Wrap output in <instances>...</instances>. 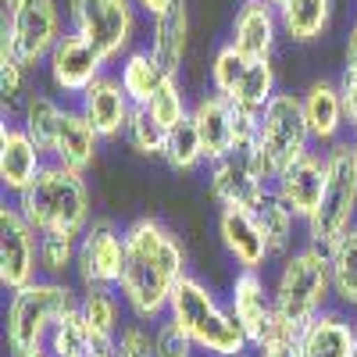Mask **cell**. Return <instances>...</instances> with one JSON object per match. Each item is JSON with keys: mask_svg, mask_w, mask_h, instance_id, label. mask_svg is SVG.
Returning a JSON list of instances; mask_svg holds the SVG:
<instances>
[{"mask_svg": "<svg viewBox=\"0 0 357 357\" xmlns=\"http://www.w3.org/2000/svg\"><path fill=\"white\" fill-rule=\"evenodd\" d=\"M186 272V250L178 236L158 218H136L126 229V268H122V293L126 307L139 321L168 318V304L175 286Z\"/></svg>", "mask_w": 357, "mask_h": 357, "instance_id": "6da1fadb", "label": "cell"}, {"mask_svg": "<svg viewBox=\"0 0 357 357\" xmlns=\"http://www.w3.org/2000/svg\"><path fill=\"white\" fill-rule=\"evenodd\" d=\"M168 321L207 357H243L250 350V336L236 321L232 307H222L218 296L193 275L175 286Z\"/></svg>", "mask_w": 357, "mask_h": 357, "instance_id": "7a4b0ae2", "label": "cell"}, {"mask_svg": "<svg viewBox=\"0 0 357 357\" xmlns=\"http://www.w3.org/2000/svg\"><path fill=\"white\" fill-rule=\"evenodd\" d=\"M15 204L33 222L36 232L82 236L86 225L93 222V197H89L86 175L57 165V161H47V168L33 178V186L15 197Z\"/></svg>", "mask_w": 357, "mask_h": 357, "instance_id": "3957f363", "label": "cell"}, {"mask_svg": "<svg viewBox=\"0 0 357 357\" xmlns=\"http://www.w3.org/2000/svg\"><path fill=\"white\" fill-rule=\"evenodd\" d=\"M275 311L279 318H286L289 325L304 329V325L325 311V304L333 301V264H329V250L325 247H301L282 257V268L275 275Z\"/></svg>", "mask_w": 357, "mask_h": 357, "instance_id": "277c9868", "label": "cell"}, {"mask_svg": "<svg viewBox=\"0 0 357 357\" xmlns=\"http://www.w3.org/2000/svg\"><path fill=\"white\" fill-rule=\"evenodd\" d=\"M79 307V296L61 279H36L11 293L8 304V347L15 357L40 350L54 325Z\"/></svg>", "mask_w": 357, "mask_h": 357, "instance_id": "5b68a950", "label": "cell"}, {"mask_svg": "<svg viewBox=\"0 0 357 357\" xmlns=\"http://www.w3.org/2000/svg\"><path fill=\"white\" fill-rule=\"evenodd\" d=\"M311 126L304 118L301 93H279L257 111V143L254 158L261 172L268 175V183H275V175L289 168L296 158L311 154Z\"/></svg>", "mask_w": 357, "mask_h": 357, "instance_id": "8992f818", "label": "cell"}, {"mask_svg": "<svg viewBox=\"0 0 357 357\" xmlns=\"http://www.w3.org/2000/svg\"><path fill=\"white\" fill-rule=\"evenodd\" d=\"M325 165H329L325 193H321V204L314 207V215L304 222V229H307V243L329 250L357 222V165L350 154V139H340L336 146H329Z\"/></svg>", "mask_w": 357, "mask_h": 357, "instance_id": "52a82bcc", "label": "cell"}, {"mask_svg": "<svg viewBox=\"0 0 357 357\" xmlns=\"http://www.w3.org/2000/svg\"><path fill=\"white\" fill-rule=\"evenodd\" d=\"M139 25L136 0H68V29L97 47L104 61H122Z\"/></svg>", "mask_w": 357, "mask_h": 357, "instance_id": "ba28073f", "label": "cell"}, {"mask_svg": "<svg viewBox=\"0 0 357 357\" xmlns=\"http://www.w3.org/2000/svg\"><path fill=\"white\" fill-rule=\"evenodd\" d=\"M211 89L243 111H261L279 93L272 57H247L232 43H222L211 57Z\"/></svg>", "mask_w": 357, "mask_h": 357, "instance_id": "9c48e42d", "label": "cell"}, {"mask_svg": "<svg viewBox=\"0 0 357 357\" xmlns=\"http://www.w3.org/2000/svg\"><path fill=\"white\" fill-rule=\"evenodd\" d=\"M61 36H65L61 8L54 0H18L15 8L4 11V36H0V43H8L29 72L47 65L50 50L57 47Z\"/></svg>", "mask_w": 357, "mask_h": 357, "instance_id": "30bf717a", "label": "cell"}, {"mask_svg": "<svg viewBox=\"0 0 357 357\" xmlns=\"http://www.w3.org/2000/svg\"><path fill=\"white\" fill-rule=\"evenodd\" d=\"M40 275V232L22 215L18 204L4 200L0 207V286L15 293Z\"/></svg>", "mask_w": 357, "mask_h": 357, "instance_id": "8fae6325", "label": "cell"}, {"mask_svg": "<svg viewBox=\"0 0 357 357\" xmlns=\"http://www.w3.org/2000/svg\"><path fill=\"white\" fill-rule=\"evenodd\" d=\"M126 268V232L111 218H93L79 236V254H75V275L86 289L111 286L118 289Z\"/></svg>", "mask_w": 357, "mask_h": 357, "instance_id": "7c38bea8", "label": "cell"}, {"mask_svg": "<svg viewBox=\"0 0 357 357\" xmlns=\"http://www.w3.org/2000/svg\"><path fill=\"white\" fill-rule=\"evenodd\" d=\"M207 186H211V197L222 207H247V211H254L272 190L268 175L261 172L254 158V146H240V151L215 161L211 175H207Z\"/></svg>", "mask_w": 357, "mask_h": 357, "instance_id": "4fadbf2b", "label": "cell"}, {"mask_svg": "<svg viewBox=\"0 0 357 357\" xmlns=\"http://www.w3.org/2000/svg\"><path fill=\"white\" fill-rule=\"evenodd\" d=\"M104 57L97 54V47L82 40L79 33L65 29V36L57 40V47L47 57V79L61 97H82L89 86H93L104 75Z\"/></svg>", "mask_w": 357, "mask_h": 357, "instance_id": "5bb4252c", "label": "cell"}, {"mask_svg": "<svg viewBox=\"0 0 357 357\" xmlns=\"http://www.w3.org/2000/svg\"><path fill=\"white\" fill-rule=\"evenodd\" d=\"M325 175H329V165H325V151H311L304 158H296L289 168H282L272 183V193L293 207V215L307 222L314 215V207L321 204L325 193Z\"/></svg>", "mask_w": 357, "mask_h": 357, "instance_id": "9a60e30c", "label": "cell"}, {"mask_svg": "<svg viewBox=\"0 0 357 357\" xmlns=\"http://www.w3.org/2000/svg\"><path fill=\"white\" fill-rule=\"evenodd\" d=\"M79 111L89 118V122H93V129H97L104 139H118V136H126L136 104H132V97L126 93L122 79L104 72V75L79 97Z\"/></svg>", "mask_w": 357, "mask_h": 357, "instance_id": "2e32d148", "label": "cell"}, {"mask_svg": "<svg viewBox=\"0 0 357 357\" xmlns=\"http://www.w3.org/2000/svg\"><path fill=\"white\" fill-rule=\"evenodd\" d=\"M43 168L47 154L22 129V122H4V129H0V186H4V193L18 197L22 190L33 186V178Z\"/></svg>", "mask_w": 357, "mask_h": 357, "instance_id": "e0dca14e", "label": "cell"}, {"mask_svg": "<svg viewBox=\"0 0 357 357\" xmlns=\"http://www.w3.org/2000/svg\"><path fill=\"white\" fill-rule=\"evenodd\" d=\"M218 240L225 254L240 264V272H261L264 261L272 257L264 232L257 225V215L247 207H222L218 211Z\"/></svg>", "mask_w": 357, "mask_h": 357, "instance_id": "ac0fdd59", "label": "cell"}, {"mask_svg": "<svg viewBox=\"0 0 357 357\" xmlns=\"http://www.w3.org/2000/svg\"><path fill=\"white\" fill-rule=\"evenodd\" d=\"M229 307L236 314V321L243 325V333L250 336V347H257L264 340V333L275 321V293L261 279V272H236L232 289H229Z\"/></svg>", "mask_w": 357, "mask_h": 357, "instance_id": "d6986e66", "label": "cell"}, {"mask_svg": "<svg viewBox=\"0 0 357 357\" xmlns=\"http://www.w3.org/2000/svg\"><path fill=\"white\" fill-rule=\"evenodd\" d=\"M193 129L200 136V146H204V161L207 165H215L222 161L225 154H232V146H236V104L225 100L222 93H204L193 111Z\"/></svg>", "mask_w": 357, "mask_h": 357, "instance_id": "ffe728a7", "label": "cell"}, {"mask_svg": "<svg viewBox=\"0 0 357 357\" xmlns=\"http://www.w3.org/2000/svg\"><path fill=\"white\" fill-rule=\"evenodd\" d=\"M279 33H282V22H279L275 4H268V0H243L236 8L229 43L236 50H243L247 57H272Z\"/></svg>", "mask_w": 357, "mask_h": 357, "instance_id": "44dd1931", "label": "cell"}, {"mask_svg": "<svg viewBox=\"0 0 357 357\" xmlns=\"http://www.w3.org/2000/svg\"><path fill=\"white\" fill-rule=\"evenodd\" d=\"M301 104H304V118L311 126V139L318 146H336L343 129H347V111H343V93H340V82L333 79H314L304 93H301Z\"/></svg>", "mask_w": 357, "mask_h": 357, "instance_id": "7402d4cb", "label": "cell"}, {"mask_svg": "<svg viewBox=\"0 0 357 357\" xmlns=\"http://www.w3.org/2000/svg\"><path fill=\"white\" fill-rule=\"evenodd\" d=\"M104 136L93 129V122L79 111V107H65L61 114V129H57V143H54V158L57 165H65L72 172H89L100 154Z\"/></svg>", "mask_w": 357, "mask_h": 357, "instance_id": "603a6c76", "label": "cell"}, {"mask_svg": "<svg viewBox=\"0 0 357 357\" xmlns=\"http://www.w3.org/2000/svg\"><path fill=\"white\" fill-rule=\"evenodd\" d=\"M357 325L340 311H321L301 329V357H354Z\"/></svg>", "mask_w": 357, "mask_h": 357, "instance_id": "cb8c5ba5", "label": "cell"}, {"mask_svg": "<svg viewBox=\"0 0 357 357\" xmlns=\"http://www.w3.org/2000/svg\"><path fill=\"white\" fill-rule=\"evenodd\" d=\"M186 43H190V11L178 0V4L151 18V54L172 75H178V68L186 61Z\"/></svg>", "mask_w": 357, "mask_h": 357, "instance_id": "d4e9b609", "label": "cell"}, {"mask_svg": "<svg viewBox=\"0 0 357 357\" xmlns=\"http://www.w3.org/2000/svg\"><path fill=\"white\" fill-rule=\"evenodd\" d=\"M79 318L97 347H114L122 333V311H118V293L111 286H93L79 296Z\"/></svg>", "mask_w": 357, "mask_h": 357, "instance_id": "484cf974", "label": "cell"}, {"mask_svg": "<svg viewBox=\"0 0 357 357\" xmlns=\"http://www.w3.org/2000/svg\"><path fill=\"white\" fill-rule=\"evenodd\" d=\"M168 75H172V72L151 54V47H132V50L122 57V68H118V79H122L126 93L132 97L136 107L151 104V97L165 86Z\"/></svg>", "mask_w": 357, "mask_h": 357, "instance_id": "4316f807", "label": "cell"}, {"mask_svg": "<svg viewBox=\"0 0 357 357\" xmlns=\"http://www.w3.org/2000/svg\"><path fill=\"white\" fill-rule=\"evenodd\" d=\"M279 22L293 43H318L333 25V0H286Z\"/></svg>", "mask_w": 357, "mask_h": 357, "instance_id": "83f0119b", "label": "cell"}, {"mask_svg": "<svg viewBox=\"0 0 357 357\" xmlns=\"http://www.w3.org/2000/svg\"><path fill=\"white\" fill-rule=\"evenodd\" d=\"M61 114L65 104L50 97V93H29L22 104V129L36 139V146L47 154V161L54 158V143H57V129H61Z\"/></svg>", "mask_w": 357, "mask_h": 357, "instance_id": "f1b7e54d", "label": "cell"}, {"mask_svg": "<svg viewBox=\"0 0 357 357\" xmlns=\"http://www.w3.org/2000/svg\"><path fill=\"white\" fill-rule=\"evenodd\" d=\"M329 264H333V293L343 307H357V225L343 232L329 247Z\"/></svg>", "mask_w": 357, "mask_h": 357, "instance_id": "f546056e", "label": "cell"}, {"mask_svg": "<svg viewBox=\"0 0 357 357\" xmlns=\"http://www.w3.org/2000/svg\"><path fill=\"white\" fill-rule=\"evenodd\" d=\"M254 215H257V225L264 232L268 247H272V254H286L289 243H293V229H296V222H301L293 215V207H286L272 190H268V197L254 207Z\"/></svg>", "mask_w": 357, "mask_h": 357, "instance_id": "4dcf8cb0", "label": "cell"}, {"mask_svg": "<svg viewBox=\"0 0 357 357\" xmlns=\"http://www.w3.org/2000/svg\"><path fill=\"white\" fill-rule=\"evenodd\" d=\"M79 236L75 232H40V272L43 279H65L75 268Z\"/></svg>", "mask_w": 357, "mask_h": 357, "instance_id": "1f68e13d", "label": "cell"}, {"mask_svg": "<svg viewBox=\"0 0 357 357\" xmlns=\"http://www.w3.org/2000/svg\"><path fill=\"white\" fill-rule=\"evenodd\" d=\"M161 158L172 172H193V168L204 165V146H200V136L193 129V118H186V122H178L175 129H168Z\"/></svg>", "mask_w": 357, "mask_h": 357, "instance_id": "d6a6232c", "label": "cell"}, {"mask_svg": "<svg viewBox=\"0 0 357 357\" xmlns=\"http://www.w3.org/2000/svg\"><path fill=\"white\" fill-rule=\"evenodd\" d=\"M47 350L54 357H93L97 343H93V336L86 333V325L79 318V307L54 325V333L47 336Z\"/></svg>", "mask_w": 357, "mask_h": 357, "instance_id": "836d02e7", "label": "cell"}, {"mask_svg": "<svg viewBox=\"0 0 357 357\" xmlns=\"http://www.w3.org/2000/svg\"><path fill=\"white\" fill-rule=\"evenodd\" d=\"M165 139H168V129L146 107H136L132 122L126 129V143L132 146L139 158H161L165 154Z\"/></svg>", "mask_w": 357, "mask_h": 357, "instance_id": "e575fe53", "label": "cell"}, {"mask_svg": "<svg viewBox=\"0 0 357 357\" xmlns=\"http://www.w3.org/2000/svg\"><path fill=\"white\" fill-rule=\"evenodd\" d=\"M146 111H151L165 129H175L178 122H186L193 107L186 104V93H183V86H178V75L165 79V86L151 97V104H146Z\"/></svg>", "mask_w": 357, "mask_h": 357, "instance_id": "d590c367", "label": "cell"}, {"mask_svg": "<svg viewBox=\"0 0 357 357\" xmlns=\"http://www.w3.org/2000/svg\"><path fill=\"white\" fill-rule=\"evenodd\" d=\"M257 350H261V357H301V329L275 314L272 329L264 333Z\"/></svg>", "mask_w": 357, "mask_h": 357, "instance_id": "8d00e7d4", "label": "cell"}, {"mask_svg": "<svg viewBox=\"0 0 357 357\" xmlns=\"http://www.w3.org/2000/svg\"><path fill=\"white\" fill-rule=\"evenodd\" d=\"M25 65H22V57L8 47V43H0V93H4V104L15 107L18 97L25 93Z\"/></svg>", "mask_w": 357, "mask_h": 357, "instance_id": "74e56055", "label": "cell"}, {"mask_svg": "<svg viewBox=\"0 0 357 357\" xmlns=\"http://www.w3.org/2000/svg\"><path fill=\"white\" fill-rule=\"evenodd\" d=\"M114 357H161L158 350V333H151L146 325H126L114 340Z\"/></svg>", "mask_w": 357, "mask_h": 357, "instance_id": "f35d334b", "label": "cell"}, {"mask_svg": "<svg viewBox=\"0 0 357 357\" xmlns=\"http://www.w3.org/2000/svg\"><path fill=\"white\" fill-rule=\"evenodd\" d=\"M154 333H158V350H161V357H193V350H197V347H193L183 333H178L168 318L158 325Z\"/></svg>", "mask_w": 357, "mask_h": 357, "instance_id": "ab89813d", "label": "cell"}, {"mask_svg": "<svg viewBox=\"0 0 357 357\" xmlns=\"http://www.w3.org/2000/svg\"><path fill=\"white\" fill-rule=\"evenodd\" d=\"M340 93H343V111H347V126L357 132V65L347 61L340 75Z\"/></svg>", "mask_w": 357, "mask_h": 357, "instance_id": "60d3db41", "label": "cell"}, {"mask_svg": "<svg viewBox=\"0 0 357 357\" xmlns=\"http://www.w3.org/2000/svg\"><path fill=\"white\" fill-rule=\"evenodd\" d=\"M172 4H178V0H136V8H139L143 15H151V18L161 15L165 8H172Z\"/></svg>", "mask_w": 357, "mask_h": 357, "instance_id": "b9f144b4", "label": "cell"}, {"mask_svg": "<svg viewBox=\"0 0 357 357\" xmlns=\"http://www.w3.org/2000/svg\"><path fill=\"white\" fill-rule=\"evenodd\" d=\"M347 61H350V65H357V18H354L350 36H347Z\"/></svg>", "mask_w": 357, "mask_h": 357, "instance_id": "7bdbcfd3", "label": "cell"}, {"mask_svg": "<svg viewBox=\"0 0 357 357\" xmlns=\"http://www.w3.org/2000/svg\"><path fill=\"white\" fill-rule=\"evenodd\" d=\"M93 357H114V347H97Z\"/></svg>", "mask_w": 357, "mask_h": 357, "instance_id": "ee69618b", "label": "cell"}, {"mask_svg": "<svg viewBox=\"0 0 357 357\" xmlns=\"http://www.w3.org/2000/svg\"><path fill=\"white\" fill-rule=\"evenodd\" d=\"M22 357H54V354H50V350H43V347H40V350H29V354H22Z\"/></svg>", "mask_w": 357, "mask_h": 357, "instance_id": "f6af8a7d", "label": "cell"}, {"mask_svg": "<svg viewBox=\"0 0 357 357\" xmlns=\"http://www.w3.org/2000/svg\"><path fill=\"white\" fill-rule=\"evenodd\" d=\"M350 154H354V165H357V132H354V139H350Z\"/></svg>", "mask_w": 357, "mask_h": 357, "instance_id": "bcb514c9", "label": "cell"}, {"mask_svg": "<svg viewBox=\"0 0 357 357\" xmlns=\"http://www.w3.org/2000/svg\"><path fill=\"white\" fill-rule=\"evenodd\" d=\"M15 4H18V0H4V11H8V8H15Z\"/></svg>", "mask_w": 357, "mask_h": 357, "instance_id": "7dc6e473", "label": "cell"}, {"mask_svg": "<svg viewBox=\"0 0 357 357\" xmlns=\"http://www.w3.org/2000/svg\"><path fill=\"white\" fill-rule=\"evenodd\" d=\"M268 4H275V8H282V4H286V0H268Z\"/></svg>", "mask_w": 357, "mask_h": 357, "instance_id": "c3c4849f", "label": "cell"}, {"mask_svg": "<svg viewBox=\"0 0 357 357\" xmlns=\"http://www.w3.org/2000/svg\"><path fill=\"white\" fill-rule=\"evenodd\" d=\"M354 357H357V350H354Z\"/></svg>", "mask_w": 357, "mask_h": 357, "instance_id": "681fc988", "label": "cell"}]
</instances>
